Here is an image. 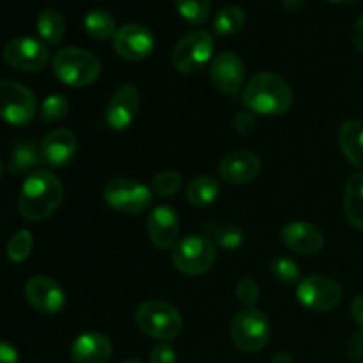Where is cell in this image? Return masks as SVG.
I'll return each mask as SVG.
<instances>
[{
  "mask_svg": "<svg viewBox=\"0 0 363 363\" xmlns=\"http://www.w3.org/2000/svg\"><path fill=\"white\" fill-rule=\"evenodd\" d=\"M64 197L62 183L48 170H35L23 183L18 197L21 216L30 222L45 220L60 206Z\"/></svg>",
  "mask_w": 363,
  "mask_h": 363,
  "instance_id": "cell-1",
  "label": "cell"
},
{
  "mask_svg": "<svg viewBox=\"0 0 363 363\" xmlns=\"http://www.w3.org/2000/svg\"><path fill=\"white\" fill-rule=\"evenodd\" d=\"M243 103L259 116H280L293 105V91L279 74L257 73L245 87Z\"/></svg>",
  "mask_w": 363,
  "mask_h": 363,
  "instance_id": "cell-2",
  "label": "cell"
},
{
  "mask_svg": "<svg viewBox=\"0 0 363 363\" xmlns=\"http://www.w3.org/2000/svg\"><path fill=\"white\" fill-rule=\"evenodd\" d=\"M101 71V62L92 52L67 46L53 57V73L69 87H87Z\"/></svg>",
  "mask_w": 363,
  "mask_h": 363,
  "instance_id": "cell-3",
  "label": "cell"
},
{
  "mask_svg": "<svg viewBox=\"0 0 363 363\" xmlns=\"http://www.w3.org/2000/svg\"><path fill=\"white\" fill-rule=\"evenodd\" d=\"M135 323L145 335L158 340H172L183 330V318L174 305L151 300L142 303L135 312Z\"/></svg>",
  "mask_w": 363,
  "mask_h": 363,
  "instance_id": "cell-4",
  "label": "cell"
},
{
  "mask_svg": "<svg viewBox=\"0 0 363 363\" xmlns=\"http://www.w3.org/2000/svg\"><path fill=\"white\" fill-rule=\"evenodd\" d=\"M230 339L238 350L245 353H257L268 344L269 321L255 307L243 308L230 323Z\"/></svg>",
  "mask_w": 363,
  "mask_h": 363,
  "instance_id": "cell-5",
  "label": "cell"
},
{
  "mask_svg": "<svg viewBox=\"0 0 363 363\" xmlns=\"http://www.w3.org/2000/svg\"><path fill=\"white\" fill-rule=\"evenodd\" d=\"M215 50L213 35L206 30H191L176 43L172 64L179 73L194 74L209 62Z\"/></svg>",
  "mask_w": 363,
  "mask_h": 363,
  "instance_id": "cell-6",
  "label": "cell"
},
{
  "mask_svg": "<svg viewBox=\"0 0 363 363\" xmlns=\"http://www.w3.org/2000/svg\"><path fill=\"white\" fill-rule=\"evenodd\" d=\"M103 199L112 209L126 215H138L152 202V190L135 179L117 177L103 188Z\"/></svg>",
  "mask_w": 363,
  "mask_h": 363,
  "instance_id": "cell-7",
  "label": "cell"
},
{
  "mask_svg": "<svg viewBox=\"0 0 363 363\" xmlns=\"http://www.w3.org/2000/svg\"><path fill=\"white\" fill-rule=\"evenodd\" d=\"M216 248L206 236H188L172 248V262L181 273L202 275L215 264Z\"/></svg>",
  "mask_w": 363,
  "mask_h": 363,
  "instance_id": "cell-8",
  "label": "cell"
},
{
  "mask_svg": "<svg viewBox=\"0 0 363 363\" xmlns=\"http://www.w3.org/2000/svg\"><path fill=\"white\" fill-rule=\"evenodd\" d=\"M38 101L30 89L13 80H0V117L13 126H25L34 119Z\"/></svg>",
  "mask_w": 363,
  "mask_h": 363,
  "instance_id": "cell-9",
  "label": "cell"
},
{
  "mask_svg": "<svg viewBox=\"0 0 363 363\" xmlns=\"http://www.w3.org/2000/svg\"><path fill=\"white\" fill-rule=\"evenodd\" d=\"M296 298L305 308L314 312H328L340 303L342 289L330 277L311 275L300 280L296 287Z\"/></svg>",
  "mask_w": 363,
  "mask_h": 363,
  "instance_id": "cell-10",
  "label": "cell"
},
{
  "mask_svg": "<svg viewBox=\"0 0 363 363\" xmlns=\"http://www.w3.org/2000/svg\"><path fill=\"white\" fill-rule=\"evenodd\" d=\"M4 59L14 69L35 73L48 62V46L35 38H14L4 46Z\"/></svg>",
  "mask_w": 363,
  "mask_h": 363,
  "instance_id": "cell-11",
  "label": "cell"
},
{
  "mask_svg": "<svg viewBox=\"0 0 363 363\" xmlns=\"http://www.w3.org/2000/svg\"><path fill=\"white\" fill-rule=\"evenodd\" d=\"M140 108V94L137 87L124 84L113 91L105 110L106 126L116 131L128 130Z\"/></svg>",
  "mask_w": 363,
  "mask_h": 363,
  "instance_id": "cell-12",
  "label": "cell"
},
{
  "mask_svg": "<svg viewBox=\"0 0 363 363\" xmlns=\"http://www.w3.org/2000/svg\"><path fill=\"white\" fill-rule=\"evenodd\" d=\"M113 48L123 59L142 60L155 50V35L144 25H123L113 34Z\"/></svg>",
  "mask_w": 363,
  "mask_h": 363,
  "instance_id": "cell-13",
  "label": "cell"
},
{
  "mask_svg": "<svg viewBox=\"0 0 363 363\" xmlns=\"http://www.w3.org/2000/svg\"><path fill=\"white\" fill-rule=\"evenodd\" d=\"M25 298L41 314H59L66 305V296L59 284L50 277H32L25 284Z\"/></svg>",
  "mask_w": 363,
  "mask_h": 363,
  "instance_id": "cell-14",
  "label": "cell"
},
{
  "mask_svg": "<svg viewBox=\"0 0 363 363\" xmlns=\"http://www.w3.org/2000/svg\"><path fill=\"white\" fill-rule=\"evenodd\" d=\"M211 84L225 94H236L245 80V64L234 52H222L213 59L209 69Z\"/></svg>",
  "mask_w": 363,
  "mask_h": 363,
  "instance_id": "cell-15",
  "label": "cell"
},
{
  "mask_svg": "<svg viewBox=\"0 0 363 363\" xmlns=\"http://www.w3.org/2000/svg\"><path fill=\"white\" fill-rule=\"evenodd\" d=\"M41 162L52 169H62L73 160L77 152V137L69 130H53L39 145Z\"/></svg>",
  "mask_w": 363,
  "mask_h": 363,
  "instance_id": "cell-16",
  "label": "cell"
},
{
  "mask_svg": "<svg viewBox=\"0 0 363 363\" xmlns=\"http://www.w3.org/2000/svg\"><path fill=\"white\" fill-rule=\"evenodd\" d=\"M179 216L169 206H158L149 213L147 233L149 240L156 248L165 250V248L174 247L179 238Z\"/></svg>",
  "mask_w": 363,
  "mask_h": 363,
  "instance_id": "cell-17",
  "label": "cell"
},
{
  "mask_svg": "<svg viewBox=\"0 0 363 363\" xmlns=\"http://www.w3.org/2000/svg\"><path fill=\"white\" fill-rule=\"evenodd\" d=\"M280 241L289 250L301 255L318 254L325 245V234L321 229L308 222H291L280 233Z\"/></svg>",
  "mask_w": 363,
  "mask_h": 363,
  "instance_id": "cell-18",
  "label": "cell"
},
{
  "mask_svg": "<svg viewBox=\"0 0 363 363\" xmlns=\"http://www.w3.org/2000/svg\"><path fill=\"white\" fill-rule=\"evenodd\" d=\"M261 172V160L248 151H236L227 155L220 162L218 174L225 183L229 184H245Z\"/></svg>",
  "mask_w": 363,
  "mask_h": 363,
  "instance_id": "cell-19",
  "label": "cell"
},
{
  "mask_svg": "<svg viewBox=\"0 0 363 363\" xmlns=\"http://www.w3.org/2000/svg\"><path fill=\"white\" fill-rule=\"evenodd\" d=\"M112 342L98 332H87L77 337L71 346V357L77 363H106L112 357Z\"/></svg>",
  "mask_w": 363,
  "mask_h": 363,
  "instance_id": "cell-20",
  "label": "cell"
},
{
  "mask_svg": "<svg viewBox=\"0 0 363 363\" xmlns=\"http://www.w3.org/2000/svg\"><path fill=\"white\" fill-rule=\"evenodd\" d=\"M339 145L353 165L363 169V121H347L340 126Z\"/></svg>",
  "mask_w": 363,
  "mask_h": 363,
  "instance_id": "cell-21",
  "label": "cell"
},
{
  "mask_svg": "<svg viewBox=\"0 0 363 363\" xmlns=\"http://www.w3.org/2000/svg\"><path fill=\"white\" fill-rule=\"evenodd\" d=\"M41 162V152L39 147L30 140V138H23V140L16 142L11 151L9 163L7 169L13 176H21V174L35 172V167Z\"/></svg>",
  "mask_w": 363,
  "mask_h": 363,
  "instance_id": "cell-22",
  "label": "cell"
},
{
  "mask_svg": "<svg viewBox=\"0 0 363 363\" xmlns=\"http://www.w3.org/2000/svg\"><path fill=\"white\" fill-rule=\"evenodd\" d=\"M344 211L353 227L363 230V172L353 174L344 191Z\"/></svg>",
  "mask_w": 363,
  "mask_h": 363,
  "instance_id": "cell-23",
  "label": "cell"
},
{
  "mask_svg": "<svg viewBox=\"0 0 363 363\" xmlns=\"http://www.w3.org/2000/svg\"><path fill=\"white\" fill-rule=\"evenodd\" d=\"M220 195L218 181L209 176H197L188 183L186 199L195 208H206L213 204Z\"/></svg>",
  "mask_w": 363,
  "mask_h": 363,
  "instance_id": "cell-24",
  "label": "cell"
},
{
  "mask_svg": "<svg viewBox=\"0 0 363 363\" xmlns=\"http://www.w3.org/2000/svg\"><path fill=\"white\" fill-rule=\"evenodd\" d=\"M38 34L41 35L43 41L48 45H59L66 32V20L62 14L55 9H45L38 16Z\"/></svg>",
  "mask_w": 363,
  "mask_h": 363,
  "instance_id": "cell-25",
  "label": "cell"
},
{
  "mask_svg": "<svg viewBox=\"0 0 363 363\" xmlns=\"http://www.w3.org/2000/svg\"><path fill=\"white\" fill-rule=\"evenodd\" d=\"M84 27L96 39H108L116 34V20L105 9H91L84 18Z\"/></svg>",
  "mask_w": 363,
  "mask_h": 363,
  "instance_id": "cell-26",
  "label": "cell"
},
{
  "mask_svg": "<svg viewBox=\"0 0 363 363\" xmlns=\"http://www.w3.org/2000/svg\"><path fill=\"white\" fill-rule=\"evenodd\" d=\"M245 25V11L240 6H230L222 7L218 13L215 14L213 20V30L220 35H233Z\"/></svg>",
  "mask_w": 363,
  "mask_h": 363,
  "instance_id": "cell-27",
  "label": "cell"
},
{
  "mask_svg": "<svg viewBox=\"0 0 363 363\" xmlns=\"http://www.w3.org/2000/svg\"><path fill=\"white\" fill-rule=\"evenodd\" d=\"M177 11L181 16L194 25H202L208 21L211 13V2L209 0H176Z\"/></svg>",
  "mask_w": 363,
  "mask_h": 363,
  "instance_id": "cell-28",
  "label": "cell"
},
{
  "mask_svg": "<svg viewBox=\"0 0 363 363\" xmlns=\"http://www.w3.org/2000/svg\"><path fill=\"white\" fill-rule=\"evenodd\" d=\"M69 112V101L66 99L64 94H50L46 96L45 101L41 105V112L39 117L45 124H53L59 123L60 119L67 116Z\"/></svg>",
  "mask_w": 363,
  "mask_h": 363,
  "instance_id": "cell-29",
  "label": "cell"
},
{
  "mask_svg": "<svg viewBox=\"0 0 363 363\" xmlns=\"http://www.w3.org/2000/svg\"><path fill=\"white\" fill-rule=\"evenodd\" d=\"M32 247H34L32 234L28 233V230H18L16 234H13L9 243H7V259H9L11 262H23L25 259L30 255Z\"/></svg>",
  "mask_w": 363,
  "mask_h": 363,
  "instance_id": "cell-30",
  "label": "cell"
},
{
  "mask_svg": "<svg viewBox=\"0 0 363 363\" xmlns=\"http://www.w3.org/2000/svg\"><path fill=\"white\" fill-rule=\"evenodd\" d=\"M272 273L280 284H300V266L289 257H275L272 261Z\"/></svg>",
  "mask_w": 363,
  "mask_h": 363,
  "instance_id": "cell-31",
  "label": "cell"
},
{
  "mask_svg": "<svg viewBox=\"0 0 363 363\" xmlns=\"http://www.w3.org/2000/svg\"><path fill=\"white\" fill-rule=\"evenodd\" d=\"M213 236H215L216 243L222 248H227V250H234V248L241 247V243H243V233L234 223H222V225L215 227Z\"/></svg>",
  "mask_w": 363,
  "mask_h": 363,
  "instance_id": "cell-32",
  "label": "cell"
},
{
  "mask_svg": "<svg viewBox=\"0 0 363 363\" xmlns=\"http://www.w3.org/2000/svg\"><path fill=\"white\" fill-rule=\"evenodd\" d=\"M181 188V176L176 170H163L152 179V191L160 197H170Z\"/></svg>",
  "mask_w": 363,
  "mask_h": 363,
  "instance_id": "cell-33",
  "label": "cell"
},
{
  "mask_svg": "<svg viewBox=\"0 0 363 363\" xmlns=\"http://www.w3.org/2000/svg\"><path fill=\"white\" fill-rule=\"evenodd\" d=\"M259 296H261V291H259V286L255 280L252 279H243L238 282L236 286V298L240 303L245 305V308L254 307L257 303Z\"/></svg>",
  "mask_w": 363,
  "mask_h": 363,
  "instance_id": "cell-34",
  "label": "cell"
},
{
  "mask_svg": "<svg viewBox=\"0 0 363 363\" xmlns=\"http://www.w3.org/2000/svg\"><path fill=\"white\" fill-rule=\"evenodd\" d=\"M149 363H176V351L170 344H158V346L152 347Z\"/></svg>",
  "mask_w": 363,
  "mask_h": 363,
  "instance_id": "cell-35",
  "label": "cell"
},
{
  "mask_svg": "<svg viewBox=\"0 0 363 363\" xmlns=\"http://www.w3.org/2000/svg\"><path fill=\"white\" fill-rule=\"evenodd\" d=\"M346 353L351 362L363 360V330L351 335L350 342H347V347H346Z\"/></svg>",
  "mask_w": 363,
  "mask_h": 363,
  "instance_id": "cell-36",
  "label": "cell"
},
{
  "mask_svg": "<svg viewBox=\"0 0 363 363\" xmlns=\"http://www.w3.org/2000/svg\"><path fill=\"white\" fill-rule=\"evenodd\" d=\"M255 128V117L252 112H241L234 117V130L241 135L250 133Z\"/></svg>",
  "mask_w": 363,
  "mask_h": 363,
  "instance_id": "cell-37",
  "label": "cell"
},
{
  "mask_svg": "<svg viewBox=\"0 0 363 363\" xmlns=\"http://www.w3.org/2000/svg\"><path fill=\"white\" fill-rule=\"evenodd\" d=\"M0 363H20L16 347L6 340H0Z\"/></svg>",
  "mask_w": 363,
  "mask_h": 363,
  "instance_id": "cell-38",
  "label": "cell"
},
{
  "mask_svg": "<svg viewBox=\"0 0 363 363\" xmlns=\"http://www.w3.org/2000/svg\"><path fill=\"white\" fill-rule=\"evenodd\" d=\"M351 318L360 326V330H363V293L358 294L351 303Z\"/></svg>",
  "mask_w": 363,
  "mask_h": 363,
  "instance_id": "cell-39",
  "label": "cell"
},
{
  "mask_svg": "<svg viewBox=\"0 0 363 363\" xmlns=\"http://www.w3.org/2000/svg\"><path fill=\"white\" fill-rule=\"evenodd\" d=\"M351 39H353V45L357 46L360 52H363V14H360V16H358V20L354 21Z\"/></svg>",
  "mask_w": 363,
  "mask_h": 363,
  "instance_id": "cell-40",
  "label": "cell"
},
{
  "mask_svg": "<svg viewBox=\"0 0 363 363\" xmlns=\"http://www.w3.org/2000/svg\"><path fill=\"white\" fill-rule=\"evenodd\" d=\"M272 363H294V362H293V357H291L289 353L282 351V353H277L275 357L272 358Z\"/></svg>",
  "mask_w": 363,
  "mask_h": 363,
  "instance_id": "cell-41",
  "label": "cell"
},
{
  "mask_svg": "<svg viewBox=\"0 0 363 363\" xmlns=\"http://www.w3.org/2000/svg\"><path fill=\"white\" fill-rule=\"evenodd\" d=\"M282 2L287 9H300V7L305 6L308 0H282Z\"/></svg>",
  "mask_w": 363,
  "mask_h": 363,
  "instance_id": "cell-42",
  "label": "cell"
},
{
  "mask_svg": "<svg viewBox=\"0 0 363 363\" xmlns=\"http://www.w3.org/2000/svg\"><path fill=\"white\" fill-rule=\"evenodd\" d=\"M328 2H333V4H357V2H360V0H328Z\"/></svg>",
  "mask_w": 363,
  "mask_h": 363,
  "instance_id": "cell-43",
  "label": "cell"
},
{
  "mask_svg": "<svg viewBox=\"0 0 363 363\" xmlns=\"http://www.w3.org/2000/svg\"><path fill=\"white\" fill-rule=\"evenodd\" d=\"M123 363H142V362H138V360H128V362H123Z\"/></svg>",
  "mask_w": 363,
  "mask_h": 363,
  "instance_id": "cell-44",
  "label": "cell"
},
{
  "mask_svg": "<svg viewBox=\"0 0 363 363\" xmlns=\"http://www.w3.org/2000/svg\"><path fill=\"white\" fill-rule=\"evenodd\" d=\"M2 170H4V165H2V162H0V176H2Z\"/></svg>",
  "mask_w": 363,
  "mask_h": 363,
  "instance_id": "cell-45",
  "label": "cell"
}]
</instances>
